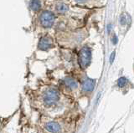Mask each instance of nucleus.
Wrapping results in <instances>:
<instances>
[{
	"label": "nucleus",
	"mask_w": 134,
	"mask_h": 133,
	"mask_svg": "<svg viewBox=\"0 0 134 133\" xmlns=\"http://www.w3.org/2000/svg\"><path fill=\"white\" fill-rule=\"evenodd\" d=\"M56 44V39L51 33H44L39 35L36 50L37 52H49L55 48Z\"/></svg>",
	"instance_id": "2"
},
{
	"label": "nucleus",
	"mask_w": 134,
	"mask_h": 133,
	"mask_svg": "<svg viewBox=\"0 0 134 133\" xmlns=\"http://www.w3.org/2000/svg\"><path fill=\"white\" fill-rule=\"evenodd\" d=\"M58 19L59 17L49 7L45 6L31 20L33 30L37 35L50 33L55 28Z\"/></svg>",
	"instance_id": "1"
},
{
	"label": "nucleus",
	"mask_w": 134,
	"mask_h": 133,
	"mask_svg": "<svg viewBox=\"0 0 134 133\" xmlns=\"http://www.w3.org/2000/svg\"><path fill=\"white\" fill-rule=\"evenodd\" d=\"M91 61V49L89 46L85 45L81 47L77 53V62L80 68L86 69L90 65Z\"/></svg>",
	"instance_id": "3"
},
{
	"label": "nucleus",
	"mask_w": 134,
	"mask_h": 133,
	"mask_svg": "<svg viewBox=\"0 0 134 133\" xmlns=\"http://www.w3.org/2000/svg\"><path fill=\"white\" fill-rule=\"evenodd\" d=\"M126 81H127V80H126L124 77H121V78L119 79V80H118V82H117V84H118V85L121 86V87L124 86L125 84H126Z\"/></svg>",
	"instance_id": "9"
},
{
	"label": "nucleus",
	"mask_w": 134,
	"mask_h": 133,
	"mask_svg": "<svg viewBox=\"0 0 134 133\" xmlns=\"http://www.w3.org/2000/svg\"><path fill=\"white\" fill-rule=\"evenodd\" d=\"M95 87V80H91V79L86 78L82 83V89L86 92H91L93 90Z\"/></svg>",
	"instance_id": "7"
},
{
	"label": "nucleus",
	"mask_w": 134,
	"mask_h": 133,
	"mask_svg": "<svg viewBox=\"0 0 134 133\" xmlns=\"http://www.w3.org/2000/svg\"><path fill=\"white\" fill-rule=\"evenodd\" d=\"M42 100L46 106H53L60 100V91L55 87H47L42 94Z\"/></svg>",
	"instance_id": "4"
},
{
	"label": "nucleus",
	"mask_w": 134,
	"mask_h": 133,
	"mask_svg": "<svg viewBox=\"0 0 134 133\" xmlns=\"http://www.w3.org/2000/svg\"><path fill=\"white\" fill-rule=\"evenodd\" d=\"M64 85L70 90H75L78 87V82L76 80H75L73 77L67 76L63 80Z\"/></svg>",
	"instance_id": "6"
},
{
	"label": "nucleus",
	"mask_w": 134,
	"mask_h": 133,
	"mask_svg": "<svg viewBox=\"0 0 134 133\" xmlns=\"http://www.w3.org/2000/svg\"><path fill=\"white\" fill-rule=\"evenodd\" d=\"M45 129L51 133H59L60 131V126L57 122H49L45 125Z\"/></svg>",
	"instance_id": "8"
},
{
	"label": "nucleus",
	"mask_w": 134,
	"mask_h": 133,
	"mask_svg": "<svg viewBox=\"0 0 134 133\" xmlns=\"http://www.w3.org/2000/svg\"><path fill=\"white\" fill-rule=\"evenodd\" d=\"M45 7V0H29L28 9L31 20Z\"/></svg>",
	"instance_id": "5"
}]
</instances>
